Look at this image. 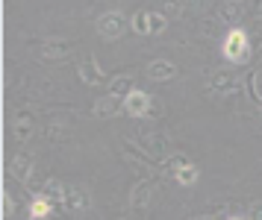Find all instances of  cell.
Segmentation results:
<instances>
[{"mask_svg": "<svg viewBox=\"0 0 262 220\" xmlns=\"http://www.w3.org/2000/svg\"><path fill=\"white\" fill-rule=\"evenodd\" d=\"M191 220H218V214H201V217H191Z\"/></svg>", "mask_w": 262, "mask_h": 220, "instance_id": "obj_28", "label": "cell"}, {"mask_svg": "<svg viewBox=\"0 0 262 220\" xmlns=\"http://www.w3.org/2000/svg\"><path fill=\"white\" fill-rule=\"evenodd\" d=\"M92 112H95V117H100V120H109V117H115V115L124 112V100L115 97V94H103V97H97L95 100Z\"/></svg>", "mask_w": 262, "mask_h": 220, "instance_id": "obj_7", "label": "cell"}, {"mask_svg": "<svg viewBox=\"0 0 262 220\" xmlns=\"http://www.w3.org/2000/svg\"><path fill=\"white\" fill-rule=\"evenodd\" d=\"M245 91L253 103H262V94L256 91V70H248V80H245Z\"/></svg>", "mask_w": 262, "mask_h": 220, "instance_id": "obj_21", "label": "cell"}, {"mask_svg": "<svg viewBox=\"0 0 262 220\" xmlns=\"http://www.w3.org/2000/svg\"><path fill=\"white\" fill-rule=\"evenodd\" d=\"M130 144L133 147H139V150H142L156 167L171 156V144H168V138L165 135H159V132H154V129H139V132H133Z\"/></svg>", "mask_w": 262, "mask_h": 220, "instance_id": "obj_2", "label": "cell"}, {"mask_svg": "<svg viewBox=\"0 0 262 220\" xmlns=\"http://www.w3.org/2000/svg\"><path fill=\"white\" fill-rule=\"evenodd\" d=\"M259 109H262V103H259Z\"/></svg>", "mask_w": 262, "mask_h": 220, "instance_id": "obj_34", "label": "cell"}, {"mask_svg": "<svg viewBox=\"0 0 262 220\" xmlns=\"http://www.w3.org/2000/svg\"><path fill=\"white\" fill-rule=\"evenodd\" d=\"M127 27H130V21H127L124 12H118V9L103 12V15L97 18V35L106 38V41H118L121 35L127 33Z\"/></svg>", "mask_w": 262, "mask_h": 220, "instance_id": "obj_3", "label": "cell"}, {"mask_svg": "<svg viewBox=\"0 0 262 220\" xmlns=\"http://www.w3.org/2000/svg\"><path fill=\"white\" fill-rule=\"evenodd\" d=\"M248 35H250V41H253V47L262 44V18H256V23L248 30Z\"/></svg>", "mask_w": 262, "mask_h": 220, "instance_id": "obj_26", "label": "cell"}, {"mask_svg": "<svg viewBox=\"0 0 262 220\" xmlns=\"http://www.w3.org/2000/svg\"><path fill=\"white\" fill-rule=\"evenodd\" d=\"M12 129H15V138L21 141V144H24V141H30V138H33V117L24 115V112H18V115H15Z\"/></svg>", "mask_w": 262, "mask_h": 220, "instance_id": "obj_17", "label": "cell"}, {"mask_svg": "<svg viewBox=\"0 0 262 220\" xmlns=\"http://www.w3.org/2000/svg\"><path fill=\"white\" fill-rule=\"evenodd\" d=\"M147 106H150V94L144 91H130L127 97H124V115L130 117H147Z\"/></svg>", "mask_w": 262, "mask_h": 220, "instance_id": "obj_10", "label": "cell"}, {"mask_svg": "<svg viewBox=\"0 0 262 220\" xmlns=\"http://www.w3.org/2000/svg\"><path fill=\"white\" fill-rule=\"evenodd\" d=\"M65 132H68L65 127H59V124L53 127V124H50V127H48V141H50V144H53V141L59 144V141H65Z\"/></svg>", "mask_w": 262, "mask_h": 220, "instance_id": "obj_25", "label": "cell"}, {"mask_svg": "<svg viewBox=\"0 0 262 220\" xmlns=\"http://www.w3.org/2000/svg\"><path fill=\"white\" fill-rule=\"evenodd\" d=\"M156 182H159V176H142V179L136 182V188L130 191V206L133 209H144V206L154 200Z\"/></svg>", "mask_w": 262, "mask_h": 220, "instance_id": "obj_4", "label": "cell"}, {"mask_svg": "<svg viewBox=\"0 0 262 220\" xmlns=\"http://www.w3.org/2000/svg\"><path fill=\"white\" fill-rule=\"evenodd\" d=\"M162 112H165L162 100H159V97H150V106H147V117H150V120H156V117H162Z\"/></svg>", "mask_w": 262, "mask_h": 220, "instance_id": "obj_24", "label": "cell"}, {"mask_svg": "<svg viewBox=\"0 0 262 220\" xmlns=\"http://www.w3.org/2000/svg\"><path fill=\"white\" fill-rule=\"evenodd\" d=\"M253 3H262V0H253Z\"/></svg>", "mask_w": 262, "mask_h": 220, "instance_id": "obj_33", "label": "cell"}, {"mask_svg": "<svg viewBox=\"0 0 262 220\" xmlns=\"http://www.w3.org/2000/svg\"><path fill=\"white\" fill-rule=\"evenodd\" d=\"M65 211L68 214H85L89 211V194L83 188H65Z\"/></svg>", "mask_w": 262, "mask_h": 220, "instance_id": "obj_12", "label": "cell"}, {"mask_svg": "<svg viewBox=\"0 0 262 220\" xmlns=\"http://www.w3.org/2000/svg\"><path fill=\"white\" fill-rule=\"evenodd\" d=\"M9 176L15 182H21V185H30V179H33V156L30 153H18L9 162Z\"/></svg>", "mask_w": 262, "mask_h": 220, "instance_id": "obj_8", "label": "cell"}, {"mask_svg": "<svg viewBox=\"0 0 262 220\" xmlns=\"http://www.w3.org/2000/svg\"><path fill=\"white\" fill-rule=\"evenodd\" d=\"M147 77L154 82H168L177 77V65L171 62V59H154L150 65H147Z\"/></svg>", "mask_w": 262, "mask_h": 220, "instance_id": "obj_14", "label": "cell"}, {"mask_svg": "<svg viewBox=\"0 0 262 220\" xmlns=\"http://www.w3.org/2000/svg\"><path fill=\"white\" fill-rule=\"evenodd\" d=\"M80 80L85 82V85H100V82L106 80V70L97 65V59L89 53V56L83 59V65H80Z\"/></svg>", "mask_w": 262, "mask_h": 220, "instance_id": "obj_13", "label": "cell"}, {"mask_svg": "<svg viewBox=\"0 0 262 220\" xmlns=\"http://www.w3.org/2000/svg\"><path fill=\"white\" fill-rule=\"evenodd\" d=\"M3 217L9 220V217H15V197L3 188Z\"/></svg>", "mask_w": 262, "mask_h": 220, "instance_id": "obj_23", "label": "cell"}, {"mask_svg": "<svg viewBox=\"0 0 262 220\" xmlns=\"http://www.w3.org/2000/svg\"><path fill=\"white\" fill-rule=\"evenodd\" d=\"M130 30L136 35H150V12H144V9L136 12L130 18Z\"/></svg>", "mask_w": 262, "mask_h": 220, "instance_id": "obj_18", "label": "cell"}, {"mask_svg": "<svg viewBox=\"0 0 262 220\" xmlns=\"http://www.w3.org/2000/svg\"><path fill=\"white\" fill-rule=\"evenodd\" d=\"M27 211H30V220H45V217H50V214H53V203H50V200H45L41 194H33V200H30Z\"/></svg>", "mask_w": 262, "mask_h": 220, "instance_id": "obj_16", "label": "cell"}, {"mask_svg": "<svg viewBox=\"0 0 262 220\" xmlns=\"http://www.w3.org/2000/svg\"><path fill=\"white\" fill-rule=\"evenodd\" d=\"M183 9H186V3H183V0H165L159 12L165 15L168 21H177V18H183Z\"/></svg>", "mask_w": 262, "mask_h": 220, "instance_id": "obj_19", "label": "cell"}, {"mask_svg": "<svg viewBox=\"0 0 262 220\" xmlns=\"http://www.w3.org/2000/svg\"><path fill=\"white\" fill-rule=\"evenodd\" d=\"M253 56H256V59L262 62V44H259V47H253Z\"/></svg>", "mask_w": 262, "mask_h": 220, "instance_id": "obj_29", "label": "cell"}, {"mask_svg": "<svg viewBox=\"0 0 262 220\" xmlns=\"http://www.w3.org/2000/svg\"><path fill=\"white\" fill-rule=\"evenodd\" d=\"M248 220H262V200L250 203V209H248Z\"/></svg>", "mask_w": 262, "mask_h": 220, "instance_id": "obj_27", "label": "cell"}, {"mask_svg": "<svg viewBox=\"0 0 262 220\" xmlns=\"http://www.w3.org/2000/svg\"><path fill=\"white\" fill-rule=\"evenodd\" d=\"M221 56L230 65H248L250 56H253V41H250L248 30H238L233 27L230 33H224V41H221Z\"/></svg>", "mask_w": 262, "mask_h": 220, "instance_id": "obj_1", "label": "cell"}, {"mask_svg": "<svg viewBox=\"0 0 262 220\" xmlns=\"http://www.w3.org/2000/svg\"><path fill=\"white\" fill-rule=\"evenodd\" d=\"M38 194L53 203V214H65V185H62L59 179H48Z\"/></svg>", "mask_w": 262, "mask_h": 220, "instance_id": "obj_9", "label": "cell"}, {"mask_svg": "<svg viewBox=\"0 0 262 220\" xmlns=\"http://www.w3.org/2000/svg\"><path fill=\"white\" fill-rule=\"evenodd\" d=\"M71 41H65V38H50V41H41L38 47V56L45 59V62H59V59H68L71 56Z\"/></svg>", "mask_w": 262, "mask_h": 220, "instance_id": "obj_6", "label": "cell"}, {"mask_svg": "<svg viewBox=\"0 0 262 220\" xmlns=\"http://www.w3.org/2000/svg\"><path fill=\"white\" fill-rule=\"evenodd\" d=\"M248 9H250L248 0H224L221 9H218V18H221L224 23H238L245 15H248Z\"/></svg>", "mask_w": 262, "mask_h": 220, "instance_id": "obj_11", "label": "cell"}, {"mask_svg": "<svg viewBox=\"0 0 262 220\" xmlns=\"http://www.w3.org/2000/svg\"><path fill=\"white\" fill-rule=\"evenodd\" d=\"M115 220H127V217H115Z\"/></svg>", "mask_w": 262, "mask_h": 220, "instance_id": "obj_32", "label": "cell"}, {"mask_svg": "<svg viewBox=\"0 0 262 220\" xmlns=\"http://www.w3.org/2000/svg\"><path fill=\"white\" fill-rule=\"evenodd\" d=\"M218 21H221V18H201V33L206 35V38H218V33H221Z\"/></svg>", "mask_w": 262, "mask_h": 220, "instance_id": "obj_20", "label": "cell"}, {"mask_svg": "<svg viewBox=\"0 0 262 220\" xmlns=\"http://www.w3.org/2000/svg\"><path fill=\"white\" fill-rule=\"evenodd\" d=\"M168 27V18L162 12H150V35H159Z\"/></svg>", "mask_w": 262, "mask_h": 220, "instance_id": "obj_22", "label": "cell"}, {"mask_svg": "<svg viewBox=\"0 0 262 220\" xmlns=\"http://www.w3.org/2000/svg\"><path fill=\"white\" fill-rule=\"evenodd\" d=\"M209 88H212L218 97H227V94H236L242 88V82L233 70H215L212 77H209Z\"/></svg>", "mask_w": 262, "mask_h": 220, "instance_id": "obj_5", "label": "cell"}, {"mask_svg": "<svg viewBox=\"0 0 262 220\" xmlns=\"http://www.w3.org/2000/svg\"><path fill=\"white\" fill-rule=\"evenodd\" d=\"M227 220H248V217H238V214H233V217H227Z\"/></svg>", "mask_w": 262, "mask_h": 220, "instance_id": "obj_30", "label": "cell"}, {"mask_svg": "<svg viewBox=\"0 0 262 220\" xmlns=\"http://www.w3.org/2000/svg\"><path fill=\"white\" fill-rule=\"evenodd\" d=\"M130 91H136V77L133 74H118V77L109 80V94H115V97L124 100Z\"/></svg>", "mask_w": 262, "mask_h": 220, "instance_id": "obj_15", "label": "cell"}, {"mask_svg": "<svg viewBox=\"0 0 262 220\" xmlns=\"http://www.w3.org/2000/svg\"><path fill=\"white\" fill-rule=\"evenodd\" d=\"M259 18H262V3H259Z\"/></svg>", "mask_w": 262, "mask_h": 220, "instance_id": "obj_31", "label": "cell"}]
</instances>
